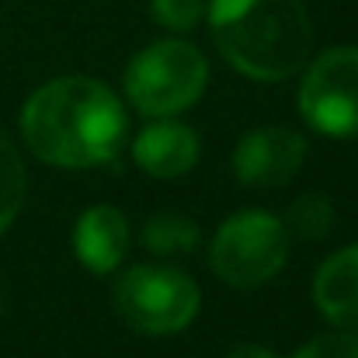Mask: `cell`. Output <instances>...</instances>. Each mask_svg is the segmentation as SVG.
I'll list each match as a JSON object with an SVG mask.
<instances>
[{"label":"cell","instance_id":"277c9868","mask_svg":"<svg viewBox=\"0 0 358 358\" xmlns=\"http://www.w3.org/2000/svg\"><path fill=\"white\" fill-rule=\"evenodd\" d=\"M199 285L171 264H136L115 282V310L139 334H178L199 313Z\"/></svg>","mask_w":358,"mask_h":358},{"label":"cell","instance_id":"ba28073f","mask_svg":"<svg viewBox=\"0 0 358 358\" xmlns=\"http://www.w3.org/2000/svg\"><path fill=\"white\" fill-rule=\"evenodd\" d=\"M199 150L202 143L195 129L174 119H157L132 139V160L139 164V171L164 181L188 174L199 160Z\"/></svg>","mask_w":358,"mask_h":358},{"label":"cell","instance_id":"2e32d148","mask_svg":"<svg viewBox=\"0 0 358 358\" xmlns=\"http://www.w3.org/2000/svg\"><path fill=\"white\" fill-rule=\"evenodd\" d=\"M227 358H278V355L271 348H264V345H237Z\"/></svg>","mask_w":358,"mask_h":358},{"label":"cell","instance_id":"4fadbf2b","mask_svg":"<svg viewBox=\"0 0 358 358\" xmlns=\"http://www.w3.org/2000/svg\"><path fill=\"white\" fill-rule=\"evenodd\" d=\"M331 227H334V206H331V199L310 192V195H303V199L292 202V209H289V227H285V230H292L299 240L327 237Z\"/></svg>","mask_w":358,"mask_h":358},{"label":"cell","instance_id":"3957f363","mask_svg":"<svg viewBox=\"0 0 358 358\" xmlns=\"http://www.w3.org/2000/svg\"><path fill=\"white\" fill-rule=\"evenodd\" d=\"M209 84L206 56L181 38H164L146 45L125 66V94L136 112L150 119H171L192 108Z\"/></svg>","mask_w":358,"mask_h":358},{"label":"cell","instance_id":"9a60e30c","mask_svg":"<svg viewBox=\"0 0 358 358\" xmlns=\"http://www.w3.org/2000/svg\"><path fill=\"white\" fill-rule=\"evenodd\" d=\"M292 358H358V334L352 331H334L306 341Z\"/></svg>","mask_w":358,"mask_h":358},{"label":"cell","instance_id":"9c48e42d","mask_svg":"<svg viewBox=\"0 0 358 358\" xmlns=\"http://www.w3.org/2000/svg\"><path fill=\"white\" fill-rule=\"evenodd\" d=\"M73 250L80 264L94 275H108L119 268L129 250V220L115 206H91L80 213L73 227Z\"/></svg>","mask_w":358,"mask_h":358},{"label":"cell","instance_id":"8992f818","mask_svg":"<svg viewBox=\"0 0 358 358\" xmlns=\"http://www.w3.org/2000/svg\"><path fill=\"white\" fill-rule=\"evenodd\" d=\"M299 112L324 136H358V45L327 49L310 63L299 84Z\"/></svg>","mask_w":358,"mask_h":358},{"label":"cell","instance_id":"6da1fadb","mask_svg":"<svg viewBox=\"0 0 358 358\" xmlns=\"http://www.w3.org/2000/svg\"><path fill=\"white\" fill-rule=\"evenodd\" d=\"M28 150L66 171H84L119 157L129 136L125 105L94 77H56L21 108Z\"/></svg>","mask_w":358,"mask_h":358},{"label":"cell","instance_id":"7a4b0ae2","mask_svg":"<svg viewBox=\"0 0 358 358\" xmlns=\"http://www.w3.org/2000/svg\"><path fill=\"white\" fill-rule=\"evenodd\" d=\"M209 31L223 59L250 80H289L313 45L303 0H213Z\"/></svg>","mask_w":358,"mask_h":358},{"label":"cell","instance_id":"52a82bcc","mask_svg":"<svg viewBox=\"0 0 358 358\" xmlns=\"http://www.w3.org/2000/svg\"><path fill=\"white\" fill-rule=\"evenodd\" d=\"M306 157V139L285 125L250 129L234 150V174L247 188H282L289 185Z\"/></svg>","mask_w":358,"mask_h":358},{"label":"cell","instance_id":"30bf717a","mask_svg":"<svg viewBox=\"0 0 358 358\" xmlns=\"http://www.w3.org/2000/svg\"><path fill=\"white\" fill-rule=\"evenodd\" d=\"M313 303L331 324L358 334V243L320 264L313 278Z\"/></svg>","mask_w":358,"mask_h":358},{"label":"cell","instance_id":"8fae6325","mask_svg":"<svg viewBox=\"0 0 358 358\" xmlns=\"http://www.w3.org/2000/svg\"><path fill=\"white\" fill-rule=\"evenodd\" d=\"M199 227L178 213H157L143 227V247L153 254H192L199 247Z\"/></svg>","mask_w":358,"mask_h":358},{"label":"cell","instance_id":"5bb4252c","mask_svg":"<svg viewBox=\"0 0 358 358\" xmlns=\"http://www.w3.org/2000/svg\"><path fill=\"white\" fill-rule=\"evenodd\" d=\"M150 14L171 31H192L202 17V0H150Z\"/></svg>","mask_w":358,"mask_h":358},{"label":"cell","instance_id":"5b68a950","mask_svg":"<svg viewBox=\"0 0 358 358\" xmlns=\"http://www.w3.org/2000/svg\"><path fill=\"white\" fill-rule=\"evenodd\" d=\"M289 257V230L264 209L230 216L209 247L213 271L234 289H257L282 271Z\"/></svg>","mask_w":358,"mask_h":358},{"label":"cell","instance_id":"7c38bea8","mask_svg":"<svg viewBox=\"0 0 358 358\" xmlns=\"http://www.w3.org/2000/svg\"><path fill=\"white\" fill-rule=\"evenodd\" d=\"M24 206V164L14 143L0 132V234L17 220Z\"/></svg>","mask_w":358,"mask_h":358}]
</instances>
